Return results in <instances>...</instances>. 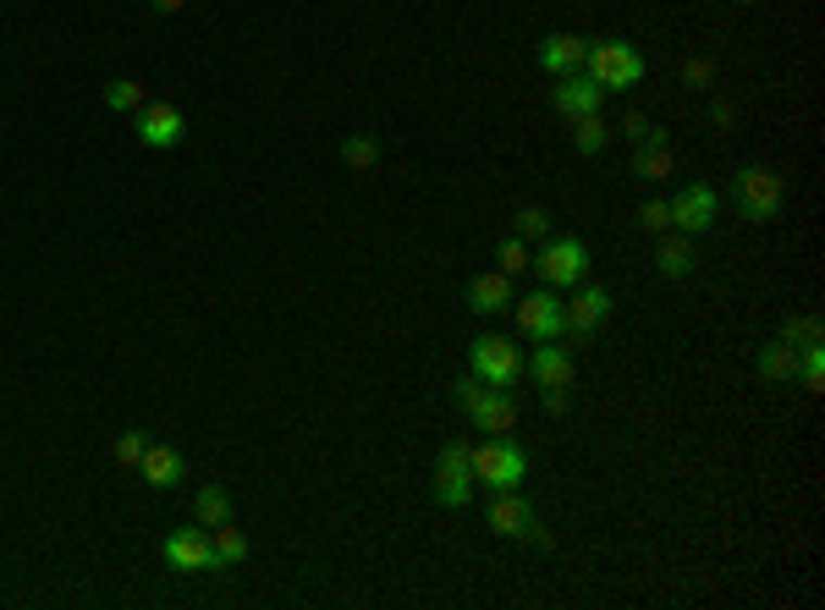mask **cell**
Segmentation results:
<instances>
[{
    "label": "cell",
    "instance_id": "6da1fadb",
    "mask_svg": "<svg viewBox=\"0 0 825 610\" xmlns=\"http://www.w3.org/2000/svg\"><path fill=\"white\" fill-rule=\"evenodd\" d=\"M468 364H473V380H484L495 391H512L523 380V369H529V358L518 353V341H507V335H479L468 346Z\"/></svg>",
    "mask_w": 825,
    "mask_h": 610
},
{
    "label": "cell",
    "instance_id": "7a4b0ae2",
    "mask_svg": "<svg viewBox=\"0 0 825 610\" xmlns=\"http://www.w3.org/2000/svg\"><path fill=\"white\" fill-rule=\"evenodd\" d=\"M584 66H589V77L600 82L606 94H611V89H633V82L644 77V55H638L627 39H600V45H589Z\"/></svg>",
    "mask_w": 825,
    "mask_h": 610
},
{
    "label": "cell",
    "instance_id": "3957f363",
    "mask_svg": "<svg viewBox=\"0 0 825 610\" xmlns=\"http://www.w3.org/2000/svg\"><path fill=\"white\" fill-rule=\"evenodd\" d=\"M732 204L749 215V220H771L782 209V177L765 165H742L732 177Z\"/></svg>",
    "mask_w": 825,
    "mask_h": 610
},
{
    "label": "cell",
    "instance_id": "277c9868",
    "mask_svg": "<svg viewBox=\"0 0 825 610\" xmlns=\"http://www.w3.org/2000/svg\"><path fill=\"white\" fill-rule=\"evenodd\" d=\"M468 457H473V484L518 490V484L529 479V457H523L512 441H490V446H479V452H468Z\"/></svg>",
    "mask_w": 825,
    "mask_h": 610
},
{
    "label": "cell",
    "instance_id": "5b68a950",
    "mask_svg": "<svg viewBox=\"0 0 825 610\" xmlns=\"http://www.w3.org/2000/svg\"><path fill=\"white\" fill-rule=\"evenodd\" d=\"M540 276H545V287H578L589 276V247L578 242V237H545V247H540Z\"/></svg>",
    "mask_w": 825,
    "mask_h": 610
},
{
    "label": "cell",
    "instance_id": "8992f818",
    "mask_svg": "<svg viewBox=\"0 0 825 610\" xmlns=\"http://www.w3.org/2000/svg\"><path fill=\"white\" fill-rule=\"evenodd\" d=\"M132 132H138V143H143V149H177V143L188 138V116H182L177 105L143 100V111H138Z\"/></svg>",
    "mask_w": 825,
    "mask_h": 610
},
{
    "label": "cell",
    "instance_id": "52a82bcc",
    "mask_svg": "<svg viewBox=\"0 0 825 610\" xmlns=\"http://www.w3.org/2000/svg\"><path fill=\"white\" fill-rule=\"evenodd\" d=\"M512 319H518V330L534 335V341H561V335H567V319H561L556 292H529V297H518V303H512Z\"/></svg>",
    "mask_w": 825,
    "mask_h": 610
},
{
    "label": "cell",
    "instance_id": "ba28073f",
    "mask_svg": "<svg viewBox=\"0 0 825 610\" xmlns=\"http://www.w3.org/2000/svg\"><path fill=\"white\" fill-rule=\"evenodd\" d=\"M468 495H473V457H468V446H446L435 462V500L468 506Z\"/></svg>",
    "mask_w": 825,
    "mask_h": 610
},
{
    "label": "cell",
    "instance_id": "9c48e42d",
    "mask_svg": "<svg viewBox=\"0 0 825 610\" xmlns=\"http://www.w3.org/2000/svg\"><path fill=\"white\" fill-rule=\"evenodd\" d=\"M672 226L683 231V237H705L710 226H715V193L705 188V182H694V188H683L672 204Z\"/></svg>",
    "mask_w": 825,
    "mask_h": 610
},
{
    "label": "cell",
    "instance_id": "30bf717a",
    "mask_svg": "<svg viewBox=\"0 0 825 610\" xmlns=\"http://www.w3.org/2000/svg\"><path fill=\"white\" fill-rule=\"evenodd\" d=\"M561 319H567V335H595L611 319V292L606 287L572 292V303H561Z\"/></svg>",
    "mask_w": 825,
    "mask_h": 610
},
{
    "label": "cell",
    "instance_id": "8fae6325",
    "mask_svg": "<svg viewBox=\"0 0 825 610\" xmlns=\"http://www.w3.org/2000/svg\"><path fill=\"white\" fill-rule=\"evenodd\" d=\"M600 105H606V89H600V82L584 72V77H578V72H567L561 77V89H556V111L572 122V116H600Z\"/></svg>",
    "mask_w": 825,
    "mask_h": 610
},
{
    "label": "cell",
    "instance_id": "7c38bea8",
    "mask_svg": "<svg viewBox=\"0 0 825 610\" xmlns=\"http://www.w3.org/2000/svg\"><path fill=\"white\" fill-rule=\"evenodd\" d=\"M165 561L177 572H215V550H210V529H182L165 539Z\"/></svg>",
    "mask_w": 825,
    "mask_h": 610
},
{
    "label": "cell",
    "instance_id": "4fadbf2b",
    "mask_svg": "<svg viewBox=\"0 0 825 610\" xmlns=\"http://www.w3.org/2000/svg\"><path fill=\"white\" fill-rule=\"evenodd\" d=\"M490 529L502 539H523L534 529V506L518 495V490H495V506H490Z\"/></svg>",
    "mask_w": 825,
    "mask_h": 610
},
{
    "label": "cell",
    "instance_id": "5bb4252c",
    "mask_svg": "<svg viewBox=\"0 0 825 610\" xmlns=\"http://www.w3.org/2000/svg\"><path fill=\"white\" fill-rule=\"evenodd\" d=\"M584 55H589V39H578V34H550V39H540V66L556 72V77L578 72V66H584Z\"/></svg>",
    "mask_w": 825,
    "mask_h": 610
},
{
    "label": "cell",
    "instance_id": "9a60e30c",
    "mask_svg": "<svg viewBox=\"0 0 825 610\" xmlns=\"http://www.w3.org/2000/svg\"><path fill=\"white\" fill-rule=\"evenodd\" d=\"M468 308H473V314H502V308H512V276H502V270L473 276V281H468Z\"/></svg>",
    "mask_w": 825,
    "mask_h": 610
},
{
    "label": "cell",
    "instance_id": "2e32d148",
    "mask_svg": "<svg viewBox=\"0 0 825 610\" xmlns=\"http://www.w3.org/2000/svg\"><path fill=\"white\" fill-rule=\"evenodd\" d=\"M529 374H534L545 391L572 385V353H567V346H556V341H545L540 353H529Z\"/></svg>",
    "mask_w": 825,
    "mask_h": 610
},
{
    "label": "cell",
    "instance_id": "e0dca14e",
    "mask_svg": "<svg viewBox=\"0 0 825 610\" xmlns=\"http://www.w3.org/2000/svg\"><path fill=\"white\" fill-rule=\"evenodd\" d=\"M468 418H473V423H479L484 434H507V429L518 423V402H512L507 391H495V385H490V391L479 396V407H473Z\"/></svg>",
    "mask_w": 825,
    "mask_h": 610
},
{
    "label": "cell",
    "instance_id": "ac0fdd59",
    "mask_svg": "<svg viewBox=\"0 0 825 610\" xmlns=\"http://www.w3.org/2000/svg\"><path fill=\"white\" fill-rule=\"evenodd\" d=\"M138 468H143L149 490H172V484H182V473H188V462H182L177 446H149Z\"/></svg>",
    "mask_w": 825,
    "mask_h": 610
},
{
    "label": "cell",
    "instance_id": "d6986e66",
    "mask_svg": "<svg viewBox=\"0 0 825 610\" xmlns=\"http://www.w3.org/2000/svg\"><path fill=\"white\" fill-rule=\"evenodd\" d=\"M672 149H667V132H649L644 143H638V154H633V177L638 182H660V177H672Z\"/></svg>",
    "mask_w": 825,
    "mask_h": 610
},
{
    "label": "cell",
    "instance_id": "ffe728a7",
    "mask_svg": "<svg viewBox=\"0 0 825 610\" xmlns=\"http://www.w3.org/2000/svg\"><path fill=\"white\" fill-rule=\"evenodd\" d=\"M655 265H660V276H672V281H683L688 270H694V237H667L660 231V242H655Z\"/></svg>",
    "mask_w": 825,
    "mask_h": 610
},
{
    "label": "cell",
    "instance_id": "44dd1931",
    "mask_svg": "<svg viewBox=\"0 0 825 610\" xmlns=\"http://www.w3.org/2000/svg\"><path fill=\"white\" fill-rule=\"evenodd\" d=\"M798 346H787L782 335L771 341V346H760V380H771V385H787V380H798Z\"/></svg>",
    "mask_w": 825,
    "mask_h": 610
},
{
    "label": "cell",
    "instance_id": "7402d4cb",
    "mask_svg": "<svg viewBox=\"0 0 825 610\" xmlns=\"http://www.w3.org/2000/svg\"><path fill=\"white\" fill-rule=\"evenodd\" d=\"M210 550H215V567H242L248 561V539H242V529H231V522L210 529Z\"/></svg>",
    "mask_w": 825,
    "mask_h": 610
},
{
    "label": "cell",
    "instance_id": "603a6c76",
    "mask_svg": "<svg viewBox=\"0 0 825 610\" xmlns=\"http://www.w3.org/2000/svg\"><path fill=\"white\" fill-rule=\"evenodd\" d=\"M193 511H199V529H220V522H231V495L220 484H210V490H199Z\"/></svg>",
    "mask_w": 825,
    "mask_h": 610
},
{
    "label": "cell",
    "instance_id": "cb8c5ba5",
    "mask_svg": "<svg viewBox=\"0 0 825 610\" xmlns=\"http://www.w3.org/2000/svg\"><path fill=\"white\" fill-rule=\"evenodd\" d=\"M611 143V127L600 116H572V149L578 154H600Z\"/></svg>",
    "mask_w": 825,
    "mask_h": 610
},
{
    "label": "cell",
    "instance_id": "d4e9b609",
    "mask_svg": "<svg viewBox=\"0 0 825 610\" xmlns=\"http://www.w3.org/2000/svg\"><path fill=\"white\" fill-rule=\"evenodd\" d=\"M143 82L138 77H116V82H105V105L116 111V116H127V111H143Z\"/></svg>",
    "mask_w": 825,
    "mask_h": 610
},
{
    "label": "cell",
    "instance_id": "484cf974",
    "mask_svg": "<svg viewBox=\"0 0 825 610\" xmlns=\"http://www.w3.org/2000/svg\"><path fill=\"white\" fill-rule=\"evenodd\" d=\"M782 341H787V346H798V353H814V346H820V319H814V314L787 319V325H782Z\"/></svg>",
    "mask_w": 825,
    "mask_h": 610
},
{
    "label": "cell",
    "instance_id": "4316f807",
    "mask_svg": "<svg viewBox=\"0 0 825 610\" xmlns=\"http://www.w3.org/2000/svg\"><path fill=\"white\" fill-rule=\"evenodd\" d=\"M342 160H347L353 170H375V165H380V143H375L369 132H353V138L342 143Z\"/></svg>",
    "mask_w": 825,
    "mask_h": 610
},
{
    "label": "cell",
    "instance_id": "83f0119b",
    "mask_svg": "<svg viewBox=\"0 0 825 610\" xmlns=\"http://www.w3.org/2000/svg\"><path fill=\"white\" fill-rule=\"evenodd\" d=\"M495 265H502V276H523L534 258H529V242L523 237H507L502 247H495Z\"/></svg>",
    "mask_w": 825,
    "mask_h": 610
},
{
    "label": "cell",
    "instance_id": "f1b7e54d",
    "mask_svg": "<svg viewBox=\"0 0 825 610\" xmlns=\"http://www.w3.org/2000/svg\"><path fill=\"white\" fill-rule=\"evenodd\" d=\"M512 237H523V242H545V237H550V215H545V209H518Z\"/></svg>",
    "mask_w": 825,
    "mask_h": 610
},
{
    "label": "cell",
    "instance_id": "f546056e",
    "mask_svg": "<svg viewBox=\"0 0 825 610\" xmlns=\"http://www.w3.org/2000/svg\"><path fill=\"white\" fill-rule=\"evenodd\" d=\"M143 452H149V434H138V429H127L122 441H116V462H122V468H138Z\"/></svg>",
    "mask_w": 825,
    "mask_h": 610
},
{
    "label": "cell",
    "instance_id": "4dcf8cb0",
    "mask_svg": "<svg viewBox=\"0 0 825 610\" xmlns=\"http://www.w3.org/2000/svg\"><path fill=\"white\" fill-rule=\"evenodd\" d=\"M638 226H644V231H655V237L667 231V226H672V209H667V199H649V204L638 209Z\"/></svg>",
    "mask_w": 825,
    "mask_h": 610
},
{
    "label": "cell",
    "instance_id": "1f68e13d",
    "mask_svg": "<svg viewBox=\"0 0 825 610\" xmlns=\"http://www.w3.org/2000/svg\"><path fill=\"white\" fill-rule=\"evenodd\" d=\"M798 374H803V385H809V391H825V353H820V346L798 358Z\"/></svg>",
    "mask_w": 825,
    "mask_h": 610
},
{
    "label": "cell",
    "instance_id": "d6a6232c",
    "mask_svg": "<svg viewBox=\"0 0 825 610\" xmlns=\"http://www.w3.org/2000/svg\"><path fill=\"white\" fill-rule=\"evenodd\" d=\"M649 132H655V127H649V116H644V111H627V116H622V138H633V143H644Z\"/></svg>",
    "mask_w": 825,
    "mask_h": 610
},
{
    "label": "cell",
    "instance_id": "836d02e7",
    "mask_svg": "<svg viewBox=\"0 0 825 610\" xmlns=\"http://www.w3.org/2000/svg\"><path fill=\"white\" fill-rule=\"evenodd\" d=\"M683 77L694 82V89H710V82H715V61H688Z\"/></svg>",
    "mask_w": 825,
    "mask_h": 610
},
{
    "label": "cell",
    "instance_id": "e575fe53",
    "mask_svg": "<svg viewBox=\"0 0 825 610\" xmlns=\"http://www.w3.org/2000/svg\"><path fill=\"white\" fill-rule=\"evenodd\" d=\"M545 412H550V418H561V412H567V385L545 391Z\"/></svg>",
    "mask_w": 825,
    "mask_h": 610
},
{
    "label": "cell",
    "instance_id": "d590c367",
    "mask_svg": "<svg viewBox=\"0 0 825 610\" xmlns=\"http://www.w3.org/2000/svg\"><path fill=\"white\" fill-rule=\"evenodd\" d=\"M710 122H715V127H732V105L715 100V105H710Z\"/></svg>",
    "mask_w": 825,
    "mask_h": 610
},
{
    "label": "cell",
    "instance_id": "8d00e7d4",
    "mask_svg": "<svg viewBox=\"0 0 825 610\" xmlns=\"http://www.w3.org/2000/svg\"><path fill=\"white\" fill-rule=\"evenodd\" d=\"M149 7H154V12H165V17H172V12H182V7H188V0H149Z\"/></svg>",
    "mask_w": 825,
    "mask_h": 610
}]
</instances>
